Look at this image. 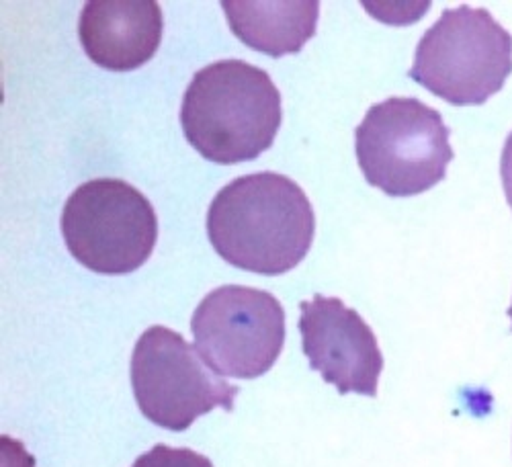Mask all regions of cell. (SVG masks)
I'll list each match as a JSON object with an SVG mask.
<instances>
[{
  "label": "cell",
  "instance_id": "obj_13",
  "mask_svg": "<svg viewBox=\"0 0 512 467\" xmlns=\"http://www.w3.org/2000/svg\"><path fill=\"white\" fill-rule=\"evenodd\" d=\"M508 316H510V320H512V304H510V308H508Z\"/></svg>",
  "mask_w": 512,
  "mask_h": 467
},
{
  "label": "cell",
  "instance_id": "obj_8",
  "mask_svg": "<svg viewBox=\"0 0 512 467\" xmlns=\"http://www.w3.org/2000/svg\"><path fill=\"white\" fill-rule=\"evenodd\" d=\"M302 347L314 371L338 394L377 396L383 355L371 326L338 297L316 293L300 304Z\"/></svg>",
  "mask_w": 512,
  "mask_h": 467
},
{
  "label": "cell",
  "instance_id": "obj_9",
  "mask_svg": "<svg viewBox=\"0 0 512 467\" xmlns=\"http://www.w3.org/2000/svg\"><path fill=\"white\" fill-rule=\"evenodd\" d=\"M164 33L156 0H91L78 21V39L97 66L113 72L142 68L154 58Z\"/></svg>",
  "mask_w": 512,
  "mask_h": 467
},
{
  "label": "cell",
  "instance_id": "obj_4",
  "mask_svg": "<svg viewBox=\"0 0 512 467\" xmlns=\"http://www.w3.org/2000/svg\"><path fill=\"white\" fill-rule=\"evenodd\" d=\"M512 74V35L486 9H447L426 31L408 76L435 97L484 105Z\"/></svg>",
  "mask_w": 512,
  "mask_h": 467
},
{
  "label": "cell",
  "instance_id": "obj_1",
  "mask_svg": "<svg viewBox=\"0 0 512 467\" xmlns=\"http://www.w3.org/2000/svg\"><path fill=\"white\" fill-rule=\"evenodd\" d=\"M316 216L304 189L279 173H254L226 185L207 209L211 246L232 267L283 275L314 242Z\"/></svg>",
  "mask_w": 512,
  "mask_h": 467
},
{
  "label": "cell",
  "instance_id": "obj_11",
  "mask_svg": "<svg viewBox=\"0 0 512 467\" xmlns=\"http://www.w3.org/2000/svg\"><path fill=\"white\" fill-rule=\"evenodd\" d=\"M132 467H213V463L189 447L154 445L148 453L140 455Z\"/></svg>",
  "mask_w": 512,
  "mask_h": 467
},
{
  "label": "cell",
  "instance_id": "obj_2",
  "mask_svg": "<svg viewBox=\"0 0 512 467\" xmlns=\"http://www.w3.org/2000/svg\"><path fill=\"white\" fill-rule=\"evenodd\" d=\"M281 119V93L273 78L244 60L201 68L181 107L187 142L216 164L259 158L273 146Z\"/></svg>",
  "mask_w": 512,
  "mask_h": 467
},
{
  "label": "cell",
  "instance_id": "obj_12",
  "mask_svg": "<svg viewBox=\"0 0 512 467\" xmlns=\"http://www.w3.org/2000/svg\"><path fill=\"white\" fill-rule=\"evenodd\" d=\"M500 177H502V187H504V195L506 201L512 209V132L504 142L502 148V156H500Z\"/></svg>",
  "mask_w": 512,
  "mask_h": 467
},
{
  "label": "cell",
  "instance_id": "obj_3",
  "mask_svg": "<svg viewBox=\"0 0 512 467\" xmlns=\"http://www.w3.org/2000/svg\"><path fill=\"white\" fill-rule=\"evenodd\" d=\"M443 115L414 97L373 105L355 130L365 181L392 197H412L447 177L453 160Z\"/></svg>",
  "mask_w": 512,
  "mask_h": 467
},
{
  "label": "cell",
  "instance_id": "obj_7",
  "mask_svg": "<svg viewBox=\"0 0 512 467\" xmlns=\"http://www.w3.org/2000/svg\"><path fill=\"white\" fill-rule=\"evenodd\" d=\"M191 332L203 361L218 375L256 379L285 345V310L269 291L222 285L197 306Z\"/></svg>",
  "mask_w": 512,
  "mask_h": 467
},
{
  "label": "cell",
  "instance_id": "obj_5",
  "mask_svg": "<svg viewBox=\"0 0 512 467\" xmlns=\"http://www.w3.org/2000/svg\"><path fill=\"white\" fill-rule=\"evenodd\" d=\"M62 236L82 267L99 275H127L152 257L158 216L150 199L134 185L95 179L68 197Z\"/></svg>",
  "mask_w": 512,
  "mask_h": 467
},
{
  "label": "cell",
  "instance_id": "obj_6",
  "mask_svg": "<svg viewBox=\"0 0 512 467\" xmlns=\"http://www.w3.org/2000/svg\"><path fill=\"white\" fill-rule=\"evenodd\" d=\"M132 386L140 412L175 433L216 408L232 412L240 392L203 361L183 334L166 326H152L138 338Z\"/></svg>",
  "mask_w": 512,
  "mask_h": 467
},
{
  "label": "cell",
  "instance_id": "obj_10",
  "mask_svg": "<svg viewBox=\"0 0 512 467\" xmlns=\"http://www.w3.org/2000/svg\"><path fill=\"white\" fill-rule=\"evenodd\" d=\"M232 33L256 52L271 58L300 54L316 35V0H224Z\"/></svg>",
  "mask_w": 512,
  "mask_h": 467
}]
</instances>
